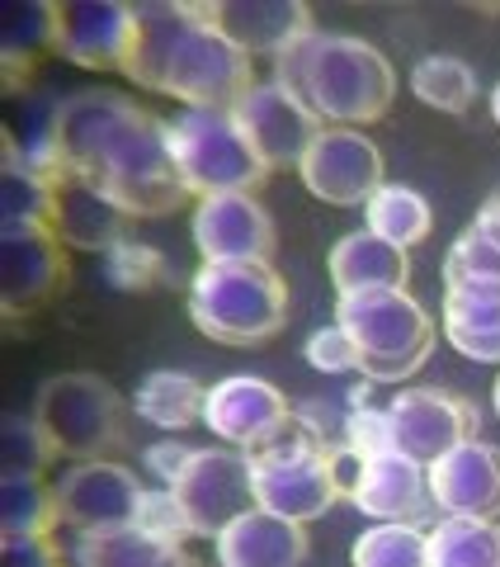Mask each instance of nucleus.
I'll return each instance as SVG.
<instances>
[{
    "label": "nucleus",
    "instance_id": "f257e3e1",
    "mask_svg": "<svg viewBox=\"0 0 500 567\" xmlns=\"http://www.w3.org/2000/svg\"><path fill=\"white\" fill-rule=\"evenodd\" d=\"M52 156L62 175L85 181L128 218H166L189 199L166 147V123L123 91L85 85L52 104Z\"/></svg>",
    "mask_w": 500,
    "mask_h": 567
},
{
    "label": "nucleus",
    "instance_id": "f03ea898",
    "mask_svg": "<svg viewBox=\"0 0 500 567\" xmlns=\"http://www.w3.org/2000/svg\"><path fill=\"white\" fill-rule=\"evenodd\" d=\"M133 52L123 76L156 95L180 100L185 110H222L256 91L250 58L212 24L208 0H142L133 6Z\"/></svg>",
    "mask_w": 500,
    "mask_h": 567
},
{
    "label": "nucleus",
    "instance_id": "7ed1b4c3",
    "mask_svg": "<svg viewBox=\"0 0 500 567\" xmlns=\"http://www.w3.org/2000/svg\"><path fill=\"white\" fill-rule=\"evenodd\" d=\"M274 81L321 123H378L397 95V71L354 33H302L274 58Z\"/></svg>",
    "mask_w": 500,
    "mask_h": 567
},
{
    "label": "nucleus",
    "instance_id": "20e7f679",
    "mask_svg": "<svg viewBox=\"0 0 500 567\" xmlns=\"http://www.w3.org/2000/svg\"><path fill=\"white\" fill-rule=\"evenodd\" d=\"M246 458L250 477H256V506L289 516L298 525L321 520L341 502V492H350L341 483V454H335L331 435L316 431L312 421H302L298 412L279 435L246 450Z\"/></svg>",
    "mask_w": 500,
    "mask_h": 567
},
{
    "label": "nucleus",
    "instance_id": "39448f33",
    "mask_svg": "<svg viewBox=\"0 0 500 567\" xmlns=\"http://www.w3.org/2000/svg\"><path fill=\"white\" fill-rule=\"evenodd\" d=\"M189 317L208 341L260 346L289 322V289L270 260H204L189 284Z\"/></svg>",
    "mask_w": 500,
    "mask_h": 567
},
{
    "label": "nucleus",
    "instance_id": "423d86ee",
    "mask_svg": "<svg viewBox=\"0 0 500 567\" xmlns=\"http://www.w3.org/2000/svg\"><path fill=\"white\" fill-rule=\"evenodd\" d=\"M335 327L350 331L360 350V374L368 383H402L430 360L435 322L406 289L345 293L335 303Z\"/></svg>",
    "mask_w": 500,
    "mask_h": 567
},
{
    "label": "nucleus",
    "instance_id": "0eeeda50",
    "mask_svg": "<svg viewBox=\"0 0 500 567\" xmlns=\"http://www.w3.org/2000/svg\"><path fill=\"white\" fill-rule=\"evenodd\" d=\"M166 147L180 181L199 199H218V194H250L264 185V156L250 147L241 123L222 110H185L166 118Z\"/></svg>",
    "mask_w": 500,
    "mask_h": 567
},
{
    "label": "nucleus",
    "instance_id": "6e6552de",
    "mask_svg": "<svg viewBox=\"0 0 500 567\" xmlns=\"http://www.w3.org/2000/svg\"><path fill=\"white\" fill-rule=\"evenodd\" d=\"M33 416L58 445V454L91 464V458H110L128 440V416H123V398L100 374H58L39 388L33 398Z\"/></svg>",
    "mask_w": 500,
    "mask_h": 567
},
{
    "label": "nucleus",
    "instance_id": "1a4fd4ad",
    "mask_svg": "<svg viewBox=\"0 0 500 567\" xmlns=\"http://www.w3.org/2000/svg\"><path fill=\"white\" fill-rule=\"evenodd\" d=\"M392 421V445L416 464H439L444 454H454L462 440H477V406L468 398L439 393V388H402L387 402Z\"/></svg>",
    "mask_w": 500,
    "mask_h": 567
},
{
    "label": "nucleus",
    "instance_id": "9d476101",
    "mask_svg": "<svg viewBox=\"0 0 500 567\" xmlns=\"http://www.w3.org/2000/svg\"><path fill=\"white\" fill-rule=\"evenodd\" d=\"M298 175L321 204L360 208L383 189V152L360 128H321Z\"/></svg>",
    "mask_w": 500,
    "mask_h": 567
},
{
    "label": "nucleus",
    "instance_id": "9b49d317",
    "mask_svg": "<svg viewBox=\"0 0 500 567\" xmlns=\"http://www.w3.org/2000/svg\"><path fill=\"white\" fill-rule=\"evenodd\" d=\"M142 496H147V487L137 483L133 468L114 464V458H91V464H76L58 483V520L76 535L128 529L137 525Z\"/></svg>",
    "mask_w": 500,
    "mask_h": 567
},
{
    "label": "nucleus",
    "instance_id": "f8f14e48",
    "mask_svg": "<svg viewBox=\"0 0 500 567\" xmlns=\"http://www.w3.org/2000/svg\"><path fill=\"white\" fill-rule=\"evenodd\" d=\"M189 511L194 535L218 539L222 529L256 506V477H250L246 450H199L185 477L170 487Z\"/></svg>",
    "mask_w": 500,
    "mask_h": 567
},
{
    "label": "nucleus",
    "instance_id": "ddd939ff",
    "mask_svg": "<svg viewBox=\"0 0 500 567\" xmlns=\"http://www.w3.org/2000/svg\"><path fill=\"white\" fill-rule=\"evenodd\" d=\"M66 251L52 223H6L0 227V298L6 312H29L66 289Z\"/></svg>",
    "mask_w": 500,
    "mask_h": 567
},
{
    "label": "nucleus",
    "instance_id": "4468645a",
    "mask_svg": "<svg viewBox=\"0 0 500 567\" xmlns=\"http://www.w3.org/2000/svg\"><path fill=\"white\" fill-rule=\"evenodd\" d=\"M231 118L241 123V133L250 137V147L264 156L270 171L302 166V156L312 152V142L321 137V128H326V123H321L302 100H293L279 81H256V91L231 110Z\"/></svg>",
    "mask_w": 500,
    "mask_h": 567
},
{
    "label": "nucleus",
    "instance_id": "2eb2a0df",
    "mask_svg": "<svg viewBox=\"0 0 500 567\" xmlns=\"http://www.w3.org/2000/svg\"><path fill=\"white\" fill-rule=\"evenodd\" d=\"M133 6L118 0H58V20H52V48L71 66L85 71H123L133 52Z\"/></svg>",
    "mask_w": 500,
    "mask_h": 567
},
{
    "label": "nucleus",
    "instance_id": "dca6fc26",
    "mask_svg": "<svg viewBox=\"0 0 500 567\" xmlns=\"http://www.w3.org/2000/svg\"><path fill=\"white\" fill-rule=\"evenodd\" d=\"M293 406L274 383H264L256 374H227L208 388L204 402V425L222 440L227 450H256L270 435H279L289 425Z\"/></svg>",
    "mask_w": 500,
    "mask_h": 567
},
{
    "label": "nucleus",
    "instance_id": "f3484780",
    "mask_svg": "<svg viewBox=\"0 0 500 567\" xmlns=\"http://www.w3.org/2000/svg\"><path fill=\"white\" fill-rule=\"evenodd\" d=\"M274 218L256 194H218L194 208V246L204 260H274Z\"/></svg>",
    "mask_w": 500,
    "mask_h": 567
},
{
    "label": "nucleus",
    "instance_id": "a211bd4d",
    "mask_svg": "<svg viewBox=\"0 0 500 567\" xmlns=\"http://www.w3.org/2000/svg\"><path fill=\"white\" fill-rule=\"evenodd\" d=\"M425 473H430V502L444 516L500 520V445L462 440L454 454H444Z\"/></svg>",
    "mask_w": 500,
    "mask_h": 567
},
{
    "label": "nucleus",
    "instance_id": "6ab92c4d",
    "mask_svg": "<svg viewBox=\"0 0 500 567\" xmlns=\"http://www.w3.org/2000/svg\"><path fill=\"white\" fill-rule=\"evenodd\" d=\"M350 502L373 516L378 525H420L430 511V473L416 458H406L402 450L373 454L360 464L350 483Z\"/></svg>",
    "mask_w": 500,
    "mask_h": 567
},
{
    "label": "nucleus",
    "instance_id": "aec40b11",
    "mask_svg": "<svg viewBox=\"0 0 500 567\" xmlns=\"http://www.w3.org/2000/svg\"><path fill=\"white\" fill-rule=\"evenodd\" d=\"M208 10L246 58H279L312 33V10L302 0H208Z\"/></svg>",
    "mask_w": 500,
    "mask_h": 567
},
{
    "label": "nucleus",
    "instance_id": "412c9836",
    "mask_svg": "<svg viewBox=\"0 0 500 567\" xmlns=\"http://www.w3.org/2000/svg\"><path fill=\"white\" fill-rule=\"evenodd\" d=\"M218 567H302L312 554L308 529L264 506H250L218 539H212Z\"/></svg>",
    "mask_w": 500,
    "mask_h": 567
},
{
    "label": "nucleus",
    "instance_id": "4be33fe9",
    "mask_svg": "<svg viewBox=\"0 0 500 567\" xmlns=\"http://www.w3.org/2000/svg\"><path fill=\"white\" fill-rule=\"evenodd\" d=\"M128 227V213L114 208L104 194H95L76 175H58V204H52V233L62 237V246H76V251H104L110 256Z\"/></svg>",
    "mask_w": 500,
    "mask_h": 567
},
{
    "label": "nucleus",
    "instance_id": "5701e85b",
    "mask_svg": "<svg viewBox=\"0 0 500 567\" xmlns=\"http://www.w3.org/2000/svg\"><path fill=\"white\" fill-rule=\"evenodd\" d=\"M444 341L477 364H500V284H458L444 289Z\"/></svg>",
    "mask_w": 500,
    "mask_h": 567
},
{
    "label": "nucleus",
    "instance_id": "b1692460",
    "mask_svg": "<svg viewBox=\"0 0 500 567\" xmlns=\"http://www.w3.org/2000/svg\"><path fill=\"white\" fill-rule=\"evenodd\" d=\"M410 256L402 246L383 241L378 233H350L331 246V284L335 293H378V289H406Z\"/></svg>",
    "mask_w": 500,
    "mask_h": 567
},
{
    "label": "nucleus",
    "instance_id": "393cba45",
    "mask_svg": "<svg viewBox=\"0 0 500 567\" xmlns=\"http://www.w3.org/2000/svg\"><path fill=\"white\" fill-rule=\"evenodd\" d=\"M71 567H204L189 558L185 548H170L152 539L147 529H95V535H76L71 544Z\"/></svg>",
    "mask_w": 500,
    "mask_h": 567
},
{
    "label": "nucleus",
    "instance_id": "a878e982",
    "mask_svg": "<svg viewBox=\"0 0 500 567\" xmlns=\"http://www.w3.org/2000/svg\"><path fill=\"white\" fill-rule=\"evenodd\" d=\"M458 284H500V189L444 256V289H458Z\"/></svg>",
    "mask_w": 500,
    "mask_h": 567
},
{
    "label": "nucleus",
    "instance_id": "bb28decb",
    "mask_svg": "<svg viewBox=\"0 0 500 567\" xmlns=\"http://www.w3.org/2000/svg\"><path fill=\"white\" fill-rule=\"evenodd\" d=\"M204 402H208V388H199V379L175 374V369H156V374L142 379L133 412L142 421L160 425V431H185V425L204 421Z\"/></svg>",
    "mask_w": 500,
    "mask_h": 567
},
{
    "label": "nucleus",
    "instance_id": "cd10ccee",
    "mask_svg": "<svg viewBox=\"0 0 500 567\" xmlns=\"http://www.w3.org/2000/svg\"><path fill=\"white\" fill-rule=\"evenodd\" d=\"M430 567H500V520L444 516L430 529Z\"/></svg>",
    "mask_w": 500,
    "mask_h": 567
},
{
    "label": "nucleus",
    "instance_id": "c85d7f7f",
    "mask_svg": "<svg viewBox=\"0 0 500 567\" xmlns=\"http://www.w3.org/2000/svg\"><path fill=\"white\" fill-rule=\"evenodd\" d=\"M52 20H58V0H10L0 14V48H6V91H20V62L29 66L33 52L52 48Z\"/></svg>",
    "mask_w": 500,
    "mask_h": 567
},
{
    "label": "nucleus",
    "instance_id": "c756f323",
    "mask_svg": "<svg viewBox=\"0 0 500 567\" xmlns=\"http://www.w3.org/2000/svg\"><path fill=\"white\" fill-rule=\"evenodd\" d=\"M364 218H368V233H378L383 241L410 251L416 241L430 237L435 213H430V204H425L416 189H406V185H383V189L364 204Z\"/></svg>",
    "mask_w": 500,
    "mask_h": 567
},
{
    "label": "nucleus",
    "instance_id": "7c9ffc66",
    "mask_svg": "<svg viewBox=\"0 0 500 567\" xmlns=\"http://www.w3.org/2000/svg\"><path fill=\"white\" fill-rule=\"evenodd\" d=\"M354 567H430V529L420 525H373L350 548Z\"/></svg>",
    "mask_w": 500,
    "mask_h": 567
},
{
    "label": "nucleus",
    "instance_id": "2f4dec72",
    "mask_svg": "<svg viewBox=\"0 0 500 567\" xmlns=\"http://www.w3.org/2000/svg\"><path fill=\"white\" fill-rule=\"evenodd\" d=\"M410 91L439 114H468V104L477 95V76L462 58H420L410 66Z\"/></svg>",
    "mask_w": 500,
    "mask_h": 567
},
{
    "label": "nucleus",
    "instance_id": "473e14b6",
    "mask_svg": "<svg viewBox=\"0 0 500 567\" xmlns=\"http://www.w3.org/2000/svg\"><path fill=\"white\" fill-rule=\"evenodd\" d=\"M0 525L6 535H52L58 520V487H43V477H6L0 483Z\"/></svg>",
    "mask_w": 500,
    "mask_h": 567
},
{
    "label": "nucleus",
    "instance_id": "72a5a7b5",
    "mask_svg": "<svg viewBox=\"0 0 500 567\" xmlns=\"http://www.w3.org/2000/svg\"><path fill=\"white\" fill-rule=\"evenodd\" d=\"M52 204H58V175L6 162V175H0L6 223H52Z\"/></svg>",
    "mask_w": 500,
    "mask_h": 567
},
{
    "label": "nucleus",
    "instance_id": "f704fd0d",
    "mask_svg": "<svg viewBox=\"0 0 500 567\" xmlns=\"http://www.w3.org/2000/svg\"><path fill=\"white\" fill-rule=\"evenodd\" d=\"M52 454H58V445L48 440L39 416H6V425H0V464H6V477H43Z\"/></svg>",
    "mask_w": 500,
    "mask_h": 567
},
{
    "label": "nucleus",
    "instance_id": "c9c22d12",
    "mask_svg": "<svg viewBox=\"0 0 500 567\" xmlns=\"http://www.w3.org/2000/svg\"><path fill=\"white\" fill-rule=\"evenodd\" d=\"M137 529H147L152 539L170 544V548H185V539H194L189 511L180 506V496H175L170 487H160V492L147 487V496H142V511H137Z\"/></svg>",
    "mask_w": 500,
    "mask_h": 567
},
{
    "label": "nucleus",
    "instance_id": "e433bc0d",
    "mask_svg": "<svg viewBox=\"0 0 500 567\" xmlns=\"http://www.w3.org/2000/svg\"><path fill=\"white\" fill-rule=\"evenodd\" d=\"M345 454H354L364 464L373 454H392V421H387V406H354L345 416Z\"/></svg>",
    "mask_w": 500,
    "mask_h": 567
},
{
    "label": "nucleus",
    "instance_id": "4c0bfd02",
    "mask_svg": "<svg viewBox=\"0 0 500 567\" xmlns=\"http://www.w3.org/2000/svg\"><path fill=\"white\" fill-rule=\"evenodd\" d=\"M104 275H110L118 289H147V284L166 279V260L152 246H137V241H118L110 251V265H104Z\"/></svg>",
    "mask_w": 500,
    "mask_h": 567
},
{
    "label": "nucleus",
    "instance_id": "58836bf2",
    "mask_svg": "<svg viewBox=\"0 0 500 567\" xmlns=\"http://www.w3.org/2000/svg\"><path fill=\"white\" fill-rule=\"evenodd\" d=\"M308 364L321 374H360V350L345 327H321L308 336Z\"/></svg>",
    "mask_w": 500,
    "mask_h": 567
},
{
    "label": "nucleus",
    "instance_id": "ea45409f",
    "mask_svg": "<svg viewBox=\"0 0 500 567\" xmlns=\"http://www.w3.org/2000/svg\"><path fill=\"white\" fill-rule=\"evenodd\" d=\"M0 567H62V548L52 535H6Z\"/></svg>",
    "mask_w": 500,
    "mask_h": 567
},
{
    "label": "nucleus",
    "instance_id": "a19ab883",
    "mask_svg": "<svg viewBox=\"0 0 500 567\" xmlns=\"http://www.w3.org/2000/svg\"><path fill=\"white\" fill-rule=\"evenodd\" d=\"M194 445H175V440H160V445H152L147 450V468H152V477L160 487H175L185 477V468L194 464Z\"/></svg>",
    "mask_w": 500,
    "mask_h": 567
},
{
    "label": "nucleus",
    "instance_id": "79ce46f5",
    "mask_svg": "<svg viewBox=\"0 0 500 567\" xmlns=\"http://www.w3.org/2000/svg\"><path fill=\"white\" fill-rule=\"evenodd\" d=\"M491 114H496V123H500V85L491 91Z\"/></svg>",
    "mask_w": 500,
    "mask_h": 567
},
{
    "label": "nucleus",
    "instance_id": "37998d69",
    "mask_svg": "<svg viewBox=\"0 0 500 567\" xmlns=\"http://www.w3.org/2000/svg\"><path fill=\"white\" fill-rule=\"evenodd\" d=\"M491 402H496V416H500V374H496V388H491Z\"/></svg>",
    "mask_w": 500,
    "mask_h": 567
}]
</instances>
